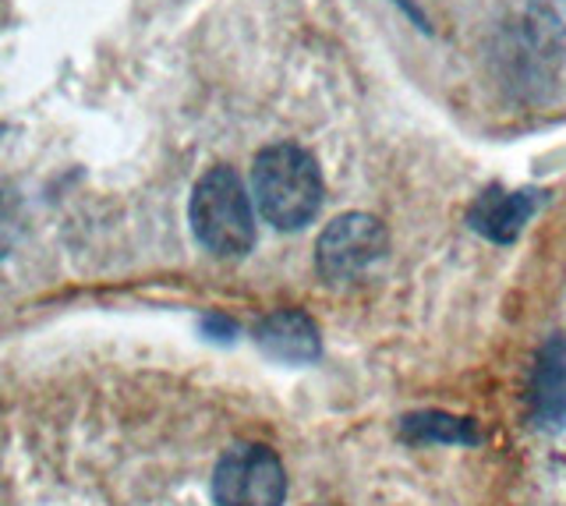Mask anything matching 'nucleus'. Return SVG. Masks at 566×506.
Returning a JSON list of instances; mask_svg holds the SVG:
<instances>
[{
	"instance_id": "obj_1",
	"label": "nucleus",
	"mask_w": 566,
	"mask_h": 506,
	"mask_svg": "<svg viewBox=\"0 0 566 506\" xmlns=\"http://www.w3.org/2000/svg\"><path fill=\"white\" fill-rule=\"evenodd\" d=\"M255 205L265 223L276 231H301L323 209V173L312 152L301 146L280 143L255 156L252 167Z\"/></svg>"
},
{
	"instance_id": "obj_2",
	"label": "nucleus",
	"mask_w": 566,
	"mask_h": 506,
	"mask_svg": "<svg viewBox=\"0 0 566 506\" xmlns=\"http://www.w3.org/2000/svg\"><path fill=\"white\" fill-rule=\"evenodd\" d=\"M191 231L217 259H241L255 244V213L241 178L230 167L206 170L191 191Z\"/></svg>"
},
{
	"instance_id": "obj_3",
	"label": "nucleus",
	"mask_w": 566,
	"mask_h": 506,
	"mask_svg": "<svg viewBox=\"0 0 566 506\" xmlns=\"http://www.w3.org/2000/svg\"><path fill=\"white\" fill-rule=\"evenodd\" d=\"M287 475L280 457L262 443L230 446L212 471V503L217 506H283Z\"/></svg>"
},
{
	"instance_id": "obj_4",
	"label": "nucleus",
	"mask_w": 566,
	"mask_h": 506,
	"mask_svg": "<svg viewBox=\"0 0 566 506\" xmlns=\"http://www.w3.org/2000/svg\"><path fill=\"white\" fill-rule=\"evenodd\" d=\"M389 252V234L382 220L368 213L336 217L315 244V270L329 284H347L379 266Z\"/></svg>"
},
{
	"instance_id": "obj_5",
	"label": "nucleus",
	"mask_w": 566,
	"mask_h": 506,
	"mask_svg": "<svg viewBox=\"0 0 566 506\" xmlns=\"http://www.w3.org/2000/svg\"><path fill=\"white\" fill-rule=\"evenodd\" d=\"M527 404L538 429L545 432L566 429V337L563 334L542 344L527 382Z\"/></svg>"
},
{
	"instance_id": "obj_6",
	"label": "nucleus",
	"mask_w": 566,
	"mask_h": 506,
	"mask_svg": "<svg viewBox=\"0 0 566 506\" xmlns=\"http://www.w3.org/2000/svg\"><path fill=\"white\" fill-rule=\"evenodd\" d=\"M538 199L535 191H503V188H489L482 191L471 209H468V223L474 234H482L495 244H510L517 241L527 220L535 217Z\"/></svg>"
},
{
	"instance_id": "obj_7",
	"label": "nucleus",
	"mask_w": 566,
	"mask_h": 506,
	"mask_svg": "<svg viewBox=\"0 0 566 506\" xmlns=\"http://www.w3.org/2000/svg\"><path fill=\"white\" fill-rule=\"evenodd\" d=\"M255 344L276 361L308 365L323 355V340H318V326L301 308H280L270 312L255 326Z\"/></svg>"
},
{
	"instance_id": "obj_8",
	"label": "nucleus",
	"mask_w": 566,
	"mask_h": 506,
	"mask_svg": "<svg viewBox=\"0 0 566 506\" xmlns=\"http://www.w3.org/2000/svg\"><path fill=\"white\" fill-rule=\"evenodd\" d=\"M400 435L411 446H478L482 443V432H478L474 418H460L450 411H415L400 418Z\"/></svg>"
},
{
	"instance_id": "obj_9",
	"label": "nucleus",
	"mask_w": 566,
	"mask_h": 506,
	"mask_svg": "<svg viewBox=\"0 0 566 506\" xmlns=\"http://www.w3.org/2000/svg\"><path fill=\"white\" fill-rule=\"evenodd\" d=\"M22 223H25L22 196H18L14 185L0 181V263H4L18 244V238H22Z\"/></svg>"
},
{
	"instance_id": "obj_10",
	"label": "nucleus",
	"mask_w": 566,
	"mask_h": 506,
	"mask_svg": "<svg viewBox=\"0 0 566 506\" xmlns=\"http://www.w3.org/2000/svg\"><path fill=\"white\" fill-rule=\"evenodd\" d=\"M202 326L209 329V334H220V340H230V337L238 334V326H234V323H227L223 316H209Z\"/></svg>"
},
{
	"instance_id": "obj_11",
	"label": "nucleus",
	"mask_w": 566,
	"mask_h": 506,
	"mask_svg": "<svg viewBox=\"0 0 566 506\" xmlns=\"http://www.w3.org/2000/svg\"><path fill=\"white\" fill-rule=\"evenodd\" d=\"M397 4H400V8H403L407 14H411V19H415V22H418L421 29H429V25H424V14H421V11H418L415 4H411V0H397Z\"/></svg>"
}]
</instances>
